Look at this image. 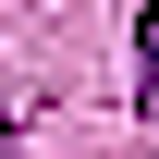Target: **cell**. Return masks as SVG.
Instances as JSON below:
<instances>
[{
	"label": "cell",
	"mask_w": 159,
	"mask_h": 159,
	"mask_svg": "<svg viewBox=\"0 0 159 159\" xmlns=\"http://www.w3.org/2000/svg\"><path fill=\"white\" fill-rule=\"evenodd\" d=\"M135 110L159 122V0H147V12H135Z\"/></svg>",
	"instance_id": "cell-1"
}]
</instances>
